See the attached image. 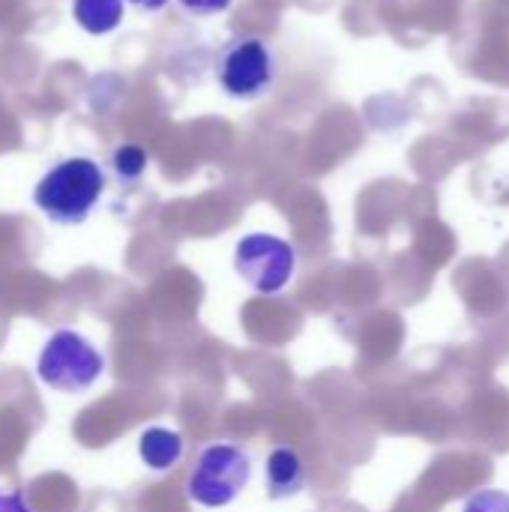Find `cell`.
<instances>
[{
	"instance_id": "6da1fadb",
	"label": "cell",
	"mask_w": 509,
	"mask_h": 512,
	"mask_svg": "<svg viewBox=\"0 0 509 512\" xmlns=\"http://www.w3.org/2000/svg\"><path fill=\"white\" fill-rule=\"evenodd\" d=\"M105 192V171L90 156L60 159L33 189V204L54 225H81Z\"/></svg>"
},
{
	"instance_id": "7a4b0ae2",
	"label": "cell",
	"mask_w": 509,
	"mask_h": 512,
	"mask_svg": "<svg viewBox=\"0 0 509 512\" xmlns=\"http://www.w3.org/2000/svg\"><path fill=\"white\" fill-rule=\"evenodd\" d=\"M279 75V60L273 45L255 33L231 36L216 54V84L231 99H261L273 90Z\"/></svg>"
},
{
	"instance_id": "3957f363",
	"label": "cell",
	"mask_w": 509,
	"mask_h": 512,
	"mask_svg": "<svg viewBox=\"0 0 509 512\" xmlns=\"http://www.w3.org/2000/svg\"><path fill=\"white\" fill-rule=\"evenodd\" d=\"M105 372V357L75 330H57L36 363V375L57 393H84Z\"/></svg>"
},
{
	"instance_id": "277c9868",
	"label": "cell",
	"mask_w": 509,
	"mask_h": 512,
	"mask_svg": "<svg viewBox=\"0 0 509 512\" xmlns=\"http://www.w3.org/2000/svg\"><path fill=\"white\" fill-rule=\"evenodd\" d=\"M252 480V459L234 444H210L198 453L186 495L201 507H228Z\"/></svg>"
},
{
	"instance_id": "5b68a950",
	"label": "cell",
	"mask_w": 509,
	"mask_h": 512,
	"mask_svg": "<svg viewBox=\"0 0 509 512\" xmlns=\"http://www.w3.org/2000/svg\"><path fill=\"white\" fill-rule=\"evenodd\" d=\"M237 276L258 294H279L297 270V252L273 234H246L234 249Z\"/></svg>"
},
{
	"instance_id": "8992f818",
	"label": "cell",
	"mask_w": 509,
	"mask_h": 512,
	"mask_svg": "<svg viewBox=\"0 0 509 512\" xmlns=\"http://www.w3.org/2000/svg\"><path fill=\"white\" fill-rule=\"evenodd\" d=\"M264 483H267V495H270L273 501L294 498V495L306 486V471H303L300 456H297L294 450H288V447H276V450L267 456Z\"/></svg>"
},
{
	"instance_id": "52a82bcc",
	"label": "cell",
	"mask_w": 509,
	"mask_h": 512,
	"mask_svg": "<svg viewBox=\"0 0 509 512\" xmlns=\"http://www.w3.org/2000/svg\"><path fill=\"white\" fill-rule=\"evenodd\" d=\"M138 456L153 471H168L183 459V438L171 429L153 426L138 441Z\"/></svg>"
},
{
	"instance_id": "ba28073f",
	"label": "cell",
	"mask_w": 509,
	"mask_h": 512,
	"mask_svg": "<svg viewBox=\"0 0 509 512\" xmlns=\"http://www.w3.org/2000/svg\"><path fill=\"white\" fill-rule=\"evenodd\" d=\"M72 18L93 36L111 33L123 21V0H72Z\"/></svg>"
},
{
	"instance_id": "9c48e42d",
	"label": "cell",
	"mask_w": 509,
	"mask_h": 512,
	"mask_svg": "<svg viewBox=\"0 0 509 512\" xmlns=\"http://www.w3.org/2000/svg\"><path fill=\"white\" fill-rule=\"evenodd\" d=\"M108 165H111V171H114L117 180L135 183L147 171V153L141 147H135V144H120V147H114Z\"/></svg>"
},
{
	"instance_id": "30bf717a",
	"label": "cell",
	"mask_w": 509,
	"mask_h": 512,
	"mask_svg": "<svg viewBox=\"0 0 509 512\" xmlns=\"http://www.w3.org/2000/svg\"><path fill=\"white\" fill-rule=\"evenodd\" d=\"M465 512H509V495L498 492V489L477 492L474 498H468Z\"/></svg>"
},
{
	"instance_id": "8fae6325",
	"label": "cell",
	"mask_w": 509,
	"mask_h": 512,
	"mask_svg": "<svg viewBox=\"0 0 509 512\" xmlns=\"http://www.w3.org/2000/svg\"><path fill=\"white\" fill-rule=\"evenodd\" d=\"M189 15H219L225 9H231L234 0H177Z\"/></svg>"
},
{
	"instance_id": "7c38bea8",
	"label": "cell",
	"mask_w": 509,
	"mask_h": 512,
	"mask_svg": "<svg viewBox=\"0 0 509 512\" xmlns=\"http://www.w3.org/2000/svg\"><path fill=\"white\" fill-rule=\"evenodd\" d=\"M0 512H33L27 507V501L21 498V492H6L0 489Z\"/></svg>"
},
{
	"instance_id": "4fadbf2b",
	"label": "cell",
	"mask_w": 509,
	"mask_h": 512,
	"mask_svg": "<svg viewBox=\"0 0 509 512\" xmlns=\"http://www.w3.org/2000/svg\"><path fill=\"white\" fill-rule=\"evenodd\" d=\"M126 3H132V6H138V9H144V12H159V9H165L171 0H126Z\"/></svg>"
}]
</instances>
